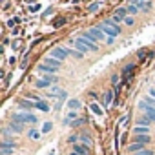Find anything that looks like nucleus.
Returning <instances> with one entry per match:
<instances>
[{
    "instance_id": "1",
    "label": "nucleus",
    "mask_w": 155,
    "mask_h": 155,
    "mask_svg": "<svg viewBox=\"0 0 155 155\" xmlns=\"http://www.w3.org/2000/svg\"><path fill=\"white\" fill-rule=\"evenodd\" d=\"M11 120L20 122V124H37V122H38V119H37L33 113H15V115L11 117Z\"/></svg>"
},
{
    "instance_id": "2",
    "label": "nucleus",
    "mask_w": 155,
    "mask_h": 155,
    "mask_svg": "<svg viewBox=\"0 0 155 155\" xmlns=\"http://www.w3.org/2000/svg\"><path fill=\"white\" fill-rule=\"evenodd\" d=\"M81 40H82V42H84V44L90 48V51H99V46L95 44L97 40H95V38L90 35V31H84V33L81 35Z\"/></svg>"
},
{
    "instance_id": "3",
    "label": "nucleus",
    "mask_w": 155,
    "mask_h": 155,
    "mask_svg": "<svg viewBox=\"0 0 155 155\" xmlns=\"http://www.w3.org/2000/svg\"><path fill=\"white\" fill-rule=\"evenodd\" d=\"M68 55H69V49H66V48H58V46H57V48L51 49V57L57 58V60H60V62H62L64 58H68Z\"/></svg>"
},
{
    "instance_id": "4",
    "label": "nucleus",
    "mask_w": 155,
    "mask_h": 155,
    "mask_svg": "<svg viewBox=\"0 0 155 155\" xmlns=\"http://www.w3.org/2000/svg\"><path fill=\"white\" fill-rule=\"evenodd\" d=\"M15 148H17V144L11 142V140H4L2 144H0V150H2V153H8V155H11V151H15Z\"/></svg>"
},
{
    "instance_id": "5",
    "label": "nucleus",
    "mask_w": 155,
    "mask_h": 155,
    "mask_svg": "<svg viewBox=\"0 0 155 155\" xmlns=\"http://www.w3.org/2000/svg\"><path fill=\"white\" fill-rule=\"evenodd\" d=\"M90 35H91V37H93L95 40H102V38L106 37L101 26H97V28H91V29H90Z\"/></svg>"
},
{
    "instance_id": "6",
    "label": "nucleus",
    "mask_w": 155,
    "mask_h": 155,
    "mask_svg": "<svg viewBox=\"0 0 155 155\" xmlns=\"http://www.w3.org/2000/svg\"><path fill=\"white\" fill-rule=\"evenodd\" d=\"M9 131H13V133H22V131H24V124L11 120V122H9Z\"/></svg>"
},
{
    "instance_id": "7",
    "label": "nucleus",
    "mask_w": 155,
    "mask_h": 155,
    "mask_svg": "<svg viewBox=\"0 0 155 155\" xmlns=\"http://www.w3.org/2000/svg\"><path fill=\"white\" fill-rule=\"evenodd\" d=\"M142 150H146V146L144 144H139V142H131L130 146H128V151L133 155V153H137V151H142Z\"/></svg>"
},
{
    "instance_id": "8",
    "label": "nucleus",
    "mask_w": 155,
    "mask_h": 155,
    "mask_svg": "<svg viewBox=\"0 0 155 155\" xmlns=\"http://www.w3.org/2000/svg\"><path fill=\"white\" fill-rule=\"evenodd\" d=\"M35 108L40 110V111H49V104L46 101H42V99H37L35 101Z\"/></svg>"
},
{
    "instance_id": "9",
    "label": "nucleus",
    "mask_w": 155,
    "mask_h": 155,
    "mask_svg": "<svg viewBox=\"0 0 155 155\" xmlns=\"http://www.w3.org/2000/svg\"><path fill=\"white\" fill-rule=\"evenodd\" d=\"M133 142H139V144H150L151 142V137L150 135H135V139H133Z\"/></svg>"
},
{
    "instance_id": "10",
    "label": "nucleus",
    "mask_w": 155,
    "mask_h": 155,
    "mask_svg": "<svg viewBox=\"0 0 155 155\" xmlns=\"http://www.w3.org/2000/svg\"><path fill=\"white\" fill-rule=\"evenodd\" d=\"M73 151H77L79 155H90V148L88 146H82V144H75L73 146Z\"/></svg>"
},
{
    "instance_id": "11",
    "label": "nucleus",
    "mask_w": 155,
    "mask_h": 155,
    "mask_svg": "<svg viewBox=\"0 0 155 155\" xmlns=\"http://www.w3.org/2000/svg\"><path fill=\"white\" fill-rule=\"evenodd\" d=\"M68 108H69L71 111H77V110L81 108V101H79V99H69V101H68Z\"/></svg>"
},
{
    "instance_id": "12",
    "label": "nucleus",
    "mask_w": 155,
    "mask_h": 155,
    "mask_svg": "<svg viewBox=\"0 0 155 155\" xmlns=\"http://www.w3.org/2000/svg\"><path fill=\"white\" fill-rule=\"evenodd\" d=\"M151 122H153V120H151L150 117H146V115L137 119V126H146V128H150V126H151Z\"/></svg>"
},
{
    "instance_id": "13",
    "label": "nucleus",
    "mask_w": 155,
    "mask_h": 155,
    "mask_svg": "<svg viewBox=\"0 0 155 155\" xmlns=\"http://www.w3.org/2000/svg\"><path fill=\"white\" fill-rule=\"evenodd\" d=\"M44 64H48V66H51V68H60V60H57V58H53V57H48V58H44Z\"/></svg>"
},
{
    "instance_id": "14",
    "label": "nucleus",
    "mask_w": 155,
    "mask_h": 155,
    "mask_svg": "<svg viewBox=\"0 0 155 155\" xmlns=\"http://www.w3.org/2000/svg\"><path fill=\"white\" fill-rule=\"evenodd\" d=\"M131 131H133V135H148L150 128H146V126H135Z\"/></svg>"
},
{
    "instance_id": "15",
    "label": "nucleus",
    "mask_w": 155,
    "mask_h": 155,
    "mask_svg": "<svg viewBox=\"0 0 155 155\" xmlns=\"http://www.w3.org/2000/svg\"><path fill=\"white\" fill-rule=\"evenodd\" d=\"M77 117H79V115H77V111H69V113L66 115V119H64V124H69V126H71V122L77 120Z\"/></svg>"
},
{
    "instance_id": "16",
    "label": "nucleus",
    "mask_w": 155,
    "mask_h": 155,
    "mask_svg": "<svg viewBox=\"0 0 155 155\" xmlns=\"http://www.w3.org/2000/svg\"><path fill=\"white\" fill-rule=\"evenodd\" d=\"M49 86H51V82H48L46 79L37 81V82H35V88H38V90H46V88H49Z\"/></svg>"
},
{
    "instance_id": "17",
    "label": "nucleus",
    "mask_w": 155,
    "mask_h": 155,
    "mask_svg": "<svg viewBox=\"0 0 155 155\" xmlns=\"http://www.w3.org/2000/svg\"><path fill=\"white\" fill-rule=\"evenodd\" d=\"M111 102H113V91L108 90V91L104 93V106H110Z\"/></svg>"
},
{
    "instance_id": "18",
    "label": "nucleus",
    "mask_w": 155,
    "mask_h": 155,
    "mask_svg": "<svg viewBox=\"0 0 155 155\" xmlns=\"http://www.w3.org/2000/svg\"><path fill=\"white\" fill-rule=\"evenodd\" d=\"M90 110H91V111H93L95 115H99V117H102V108H101V106H99L97 102H91V104H90Z\"/></svg>"
},
{
    "instance_id": "19",
    "label": "nucleus",
    "mask_w": 155,
    "mask_h": 155,
    "mask_svg": "<svg viewBox=\"0 0 155 155\" xmlns=\"http://www.w3.org/2000/svg\"><path fill=\"white\" fill-rule=\"evenodd\" d=\"M40 135H42V131H38V130H35V128H31V130L28 131V137H29L31 140H37Z\"/></svg>"
},
{
    "instance_id": "20",
    "label": "nucleus",
    "mask_w": 155,
    "mask_h": 155,
    "mask_svg": "<svg viewBox=\"0 0 155 155\" xmlns=\"http://www.w3.org/2000/svg\"><path fill=\"white\" fill-rule=\"evenodd\" d=\"M40 71H44V73H57L58 69H57V68H51V66H48V64L42 62V64H40Z\"/></svg>"
},
{
    "instance_id": "21",
    "label": "nucleus",
    "mask_w": 155,
    "mask_h": 155,
    "mask_svg": "<svg viewBox=\"0 0 155 155\" xmlns=\"http://www.w3.org/2000/svg\"><path fill=\"white\" fill-rule=\"evenodd\" d=\"M18 104H20V108H26V110H31V108H35V102H29V101H26V99L18 101Z\"/></svg>"
},
{
    "instance_id": "22",
    "label": "nucleus",
    "mask_w": 155,
    "mask_h": 155,
    "mask_svg": "<svg viewBox=\"0 0 155 155\" xmlns=\"http://www.w3.org/2000/svg\"><path fill=\"white\" fill-rule=\"evenodd\" d=\"M53 130V124L51 122H44L42 124V128H40V131H42V135H46V133H49Z\"/></svg>"
},
{
    "instance_id": "23",
    "label": "nucleus",
    "mask_w": 155,
    "mask_h": 155,
    "mask_svg": "<svg viewBox=\"0 0 155 155\" xmlns=\"http://www.w3.org/2000/svg\"><path fill=\"white\" fill-rule=\"evenodd\" d=\"M44 79L48 81V82H58V79H57V75H53V73H44Z\"/></svg>"
},
{
    "instance_id": "24",
    "label": "nucleus",
    "mask_w": 155,
    "mask_h": 155,
    "mask_svg": "<svg viewBox=\"0 0 155 155\" xmlns=\"http://www.w3.org/2000/svg\"><path fill=\"white\" fill-rule=\"evenodd\" d=\"M126 9H128V15H137V13H139V8L133 6V4H128Z\"/></svg>"
},
{
    "instance_id": "25",
    "label": "nucleus",
    "mask_w": 155,
    "mask_h": 155,
    "mask_svg": "<svg viewBox=\"0 0 155 155\" xmlns=\"http://www.w3.org/2000/svg\"><path fill=\"white\" fill-rule=\"evenodd\" d=\"M99 8H101V2H93V4H90V6H88V11H90V13H95Z\"/></svg>"
},
{
    "instance_id": "26",
    "label": "nucleus",
    "mask_w": 155,
    "mask_h": 155,
    "mask_svg": "<svg viewBox=\"0 0 155 155\" xmlns=\"http://www.w3.org/2000/svg\"><path fill=\"white\" fill-rule=\"evenodd\" d=\"M115 15H119V17H122V18H126V15H128V9H126V8H117V11H115Z\"/></svg>"
},
{
    "instance_id": "27",
    "label": "nucleus",
    "mask_w": 155,
    "mask_h": 155,
    "mask_svg": "<svg viewBox=\"0 0 155 155\" xmlns=\"http://www.w3.org/2000/svg\"><path fill=\"white\" fill-rule=\"evenodd\" d=\"M146 117H150L155 122V108H146Z\"/></svg>"
},
{
    "instance_id": "28",
    "label": "nucleus",
    "mask_w": 155,
    "mask_h": 155,
    "mask_svg": "<svg viewBox=\"0 0 155 155\" xmlns=\"http://www.w3.org/2000/svg\"><path fill=\"white\" fill-rule=\"evenodd\" d=\"M69 55H73V58H77V60H81V58L84 57L81 51H77V49H71V51H69Z\"/></svg>"
},
{
    "instance_id": "29",
    "label": "nucleus",
    "mask_w": 155,
    "mask_h": 155,
    "mask_svg": "<svg viewBox=\"0 0 155 155\" xmlns=\"http://www.w3.org/2000/svg\"><path fill=\"white\" fill-rule=\"evenodd\" d=\"M133 69H135V64H128V66H124L122 73H126V75H128V73H130V71H133Z\"/></svg>"
},
{
    "instance_id": "30",
    "label": "nucleus",
    "mask_w": 155,
    "mask_h": 155,
    "mask_svg": "<svg viewBox=\"0 0 155 155\" xmlns=\"http://www.w3.org/2000/svg\"><path fill=\"white\" fill-rule=\"evenodd\" d=\"M84 122H86V119H77V120H73V122H71V126H73V128H77V126H81V124H84Z\"/></svg>"
},
{
    "instance_id": "31",
    "label": "nucleus",
    "mask_w": 155,
    "mask_h": 155,
    "mask_svg": "<svg viewBox=\"0 0 155 155\" xmlns=\"http://www.w3.org/2000/svg\"><path fill=\"white\" fill-rule=\"evenodd\" d=\"M81 140H82L84 144H88V146L91 144V139H90V135H81Z\"/></svg>"
},
{
    "instance_id": "32",
    "label": "nucleus",
    "mask_w": 155,
    "mask_h": 155,
    "mask_svg": "<svg viewBox=\"0 0 155 155\" xmlns=\"http://www.w3.org/2000/svg\"><path fill=\"white\" fill-rule=\"evenodd\" d=\"M133 155H153V150H142V151H137Z\"/></svg>"
},
{
    "instance_id": "33",
    "label": "nucleus",
    "mask_w": 155,
    "mask_h": 155,
    "mask_svg": "<svg viewBox=\"0 0 155 155\" xmlns=\"http://www.w3.org/2000/svg\"><path fill=\"white\" fill-rule=\"evenodd\" d=\"M77 140H79V135H69V137H68V142H69V144H75Z\"/></svg>"
},
{
    "instance_id": "34",
    "label": "nucleus",
    "mask_w": 155,
    "mask_h": 155,
    "mask_svg": "<svg viewBox=\"0 0 155 155\" xmlns=\"http://www.w3.org/2000/svg\"><path fill=\"white\" fill-rule=\"evenodd\" d=\"M18 22H20V18H11V20L8 22V26H9V28H13V26H15V24H18Z\"/></svg>"
},
{
    "instance_id": "35",
    "label": "nucleus",
    "mask_w": 155,
    "mask_h": 155,
    "mask_svg": "<svg viewBox=\"0 0 155 155\" xmlns=\"http://www.w3.org/2000/svg\"><path fill=\"white\" fill-rule=\"evenodd\" d=\"M124 22H126L128 26H133V22H135V20H133L131 17H126V18H124Z\"/></svg>"
},
{
    "instance_id": "36",
    "label": "nucleus",
    "mask_w": 155,
    "mask_h": 155,
    "mask_svg": "<svg viewBox=\"0 0 155 155\" xmlns=\"http://www.w3.org/2000/svg\"><path fill=\"white\" fill-rule=\"evenodd\" d=\"M11 46H13V49H18V48H20V42H18V40H15Z\"/></svg>"
},
{
    "instance_id": "37",
    "label": "nucleus",
    "mask_w": 155,
    "mask_h": 155,
    "mask_svg": "<svg viewBox=\"0 0 155 155\" xmlns=\"http://www.w3.org/2000/svg\"><path fill=\"white\" fill-rule=\"evenodd\" d=\"M137 55H139V57H144V55H146V49H139V53H137Z\"/></svg>"
},
{
    "instance_id": "38",
    "label": "nucleus",
    "mask_w": 155,
    "mask_h": 155,
    "mask_svg": "<svg viewBox=\"0 0 155 155\" xmlns=\"http://www.w3.org/2000/svg\"><path fill=\"white\" fill-rule=\"evenodd\" d=\"M150 95H151V97L155 99V88H150Z\"/></svg>"
},
{
    "instance_id": "39",
    "label": "nucleus",
    "mask_w": 155,
    "mask_h": 155,
    "mask_svg": "<svg viewBox=\"0 0 155 155\" xmlns=\"http://www.w3.org/2000/svg\"><path fill=\"white\" fill-rule=\"evenodd\" d=\"M69 155H79V153H77V151H71V153H69Z\"/></svg>"
}]
</instances>
